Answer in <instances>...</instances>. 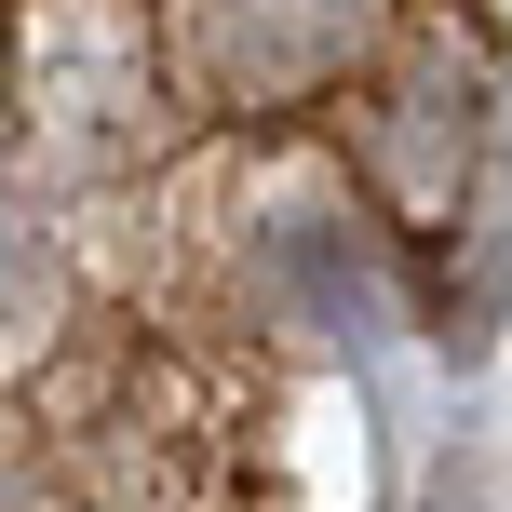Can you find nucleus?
<instances>
[{
  "instance_id": "nucleus-1",
  "label": "nucleus",
  "mask_w": 512,
  "mask_h": 512,
  "mask_svg": "<svg viewBox=\"0 0 512 512\" xmlns=\"http://www.w3.org/2000/svg\"><path fill=\"white\" fill-rule=\"evenodd\" d=\"M378 41V0H189V68L216 108H283Z\"/></svg>"
}]
</instances>
